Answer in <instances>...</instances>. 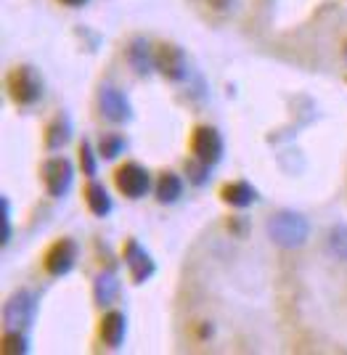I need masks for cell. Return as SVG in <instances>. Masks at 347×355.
<instances>
[{
  "instance_id": "7402d4cb",
  "label": "cell",
  "mask_w": 347,
  "mask_h": 355,
  "mask_svg": "<svg viewBox=\"0 0 347 355\" xmlns=\"http://www.w3.org/2000/svg\"><path fill=\"white\" fill-rule=\"evenodd\" d=\"M186 175H188V180L194 183V186H204L207 183V178H210V164H204L202 159H188L186 162Z\"/></svg>"
},
{
  "instance_id": "8fae6325",
  "label": "cell",
  "mask_w": 347,
  "mask_h": 355,
  "mask_svg": "<svg viewBox=\"0 0 347 355\" xmlns=\"http://www.w3.org/2000/svg\"><path fill=\"white\" fill-rule=\"evenodd\" d=\"M127 64L136 69V74L146 77L157 69V48H151V43L146 37H133L127 45Z\"/></svg>"
},
{
  "instance_id": "2e32d148",
  "label": "cell",
  "mask_w": 347,
  "mask_h": 355,
  "mask_svg": "<svg viewBox=\"0 0 347 355\" xmlns=\"http://www.w3.org/2000/svg\"><path fill=\"white\" fill-rule=\"evenodd\" d=\"M154 193H157V202L159 205H175L183 196V180L181 175L165 170L162 175L157 178V186H154Z\"/></svg>"
},
{
  "instance_id": "7a4b0ae2",
  "label": "cell",
  "mask_w": 347,
  "mask_h": 355,
  "mask_svg": "<svg viewBox=\"0 0 347 355\" xmlns=\"http://www.w3.org/2000/svg\"><path fill=\"white\" fill-rule=\"evenodd\" d=\"M6 88H8V96H11L14 104L32 106L43 98V77L35 67L21 64V67L11 69L8 80H6Z\"/></svg>"
},
{
  "instance_id": "d4e9b609",
  "label": "cell",
  "mask_w": 347,
  "mask_h": 355,
  "mask_svg": "<svg viewBox=\"0 0 347 355\" xmlns=\"http://www.w3.org/2000/svg\"><path fill=\"white\" fill-rule=\"evenodd\" d=\"M345 61H347V43H345Z\"/></svg>"
},
{
  "instance_id": "7c38bea8",
  "label": "cell",
  "mask_w": 347,
  "mask_h": 355,
  "mask_svg": "<svg viewBox=\"0 0 347 355\" xmlns=\"http://www.w3.org/2000/svg\"><path fill=\"white\" fill-rule=\"evenodd\" d=\"M125 334H127V318H125V313L120 311H109L101 318V324H98V337L104 342L106 347H112V350H120L122 342H125Z\"/></svg>"
},
{
  "instance_id": "44dd1931",
  "label": "cell",
  "mask_w": 347,
  "mask_h": 355,
  "mask_svg": "<svg viewBox=\"0 0 347 355\" xmlns=\"http://www.w3.org/2000/svg\"><path fill=\"white\" fill-rule=\"evenodd\" d=\"M80 167H82V175L85 178H96V173H98V159H96V151H93L91 141L80 144Z\"/></svg>"
},
{
  "instance_id": "e0dca14e",
  "label": "cell",
  "mask_w": 347,
  "mask_h": 355,
  "mask_svg": "<svg viewBox=\"0 0 347 355\" xmlns=\"http://www.w3.org/2000/svg\"><path fill=\"white\" fill-rule=\"evenodd\" d=\"M69 138H72V122H69L66 114H59L46 128V148L48 151H56V148L66 146Z\"/></svg>"
},
{
  "instance_id": "3957f363",
  "label": "cell",
  "mask_w": 347,
  "mask_h": 355,
  "mask_svg": "<svg viewBox=\"0 0 347 355\" xmlns=\"http://www.w3.org/2000/svg\"><path fill=\"white\" fill-rule=\"evenodd\" d=\"M35 315H37V297L32 295L30 289H21L16 292L6 308H3V324L6 329H14V331H24L35 324Z\"/></svg>"
},
{
  "instance_id": "4fadbf2b",
  "label": "cell",
  "mask_w": 347,
  "mask_h": 355,
  "mask_svg": "<svg viewBox=\"0 0 347 355\" xmlns=\"http://www.w3.org/2000/svg\"><path fill=\"white\" fill-rule=\"evenodd\" d=\"M220 199L236 209H244L257 202V189L247 180H231L220 189Z\"/></svg>"
},
{
  "instance_id": "5bb4252c",
  "label": "cell",
  "mask_w": 347,
  "mask_h": 355,
  "mask_svg": "<svg viewBox=\"0 0 347 355\" xmlns=\"http://www.w3.org/2000/svg\"><path fill=\"white\" fill-rule=\"evenodd\" d=\"M117 297H120V279H117L112 270L98 273V276H96V282H93V300H96V305L109 308Z\"/></svg>"
},
{
  "instance_id": "ac0fdd59",
  "label": "cell",
  "mask_w": 347,
  "mask_h": 355,
  "mask_svg": "<svg viewBox=\"0 0 347 355\" xmlns=\"http://www.w3.org/2000/svg\"><path fill=\"white\" fill-rule=\"evenodd\" d=\"M0 353L3 355H27L30 353V340L24 331H14V329H6L3 334V345H0Z\"/></svg>"
},
{
  "instance_id": "8992f818",
  "label": "cell",
  "mask_w": 347,
  "mask_h": 355,
  "mask_svg": "<svg viewBox=\"0 0 347 355\" xmlns=\"http://www.w3.org/2000/svg\"><path fill=\"white\" fill-rule=\"evenodd\" d=\"M223 151H226V144H223V135L217 133L210 125H199L191 133V154L202 159L204 164H215L223 159Z\"/></svg>"
},
{
  "instance_id": "9a60e30c",
  "label": "cell",
  "mask_w": 347,
  "mask_h": 355,
  "mask_svg": "<svg viewBox=\"0 0 347 355\" xmlns=\"http://www.w3.org/2000/svg\"><path fill=\"white\" fill-rule=\"evenodd\" d=\"M82 199H85V205H88V209H91L96 218H106L109 212H112V196H109V191H106L101 183H96V180H91L85 189H82Z\"/></svg>"
},
{
  "instance_id": "ba28073f",
  "label": "cell",
  "mask_w": 347,
  "mask_h": 355,
  "mask_svg": "<svg viewBox=\"0 0 347 355\" xmlns=\"http://www.w3.org/2000/svg\"><path fill=\"white\" fill-rule=\"evenodd\" d=\"M122 260L130 270V279L133 284H146L157 273V263L149 252L138 244V239H127L125 247H122Z\"/></svg>"
},
{
  "instance_id": "277c9868",
  "label": "cell",
  "mask_w": 347,
  "mask_h": 355,
  "mask_svg": "<svg viewBox=\"0 0 347 355\" xmlns=\"http://www.w3.org/2000/svg\"><path fill=\"white\" fill-rule=\"evenodd\" d=\"M40 175H43V186H46L48 196L61 199L69 193L72 183H75V167L66 157H51L40 167Z\"/></svg>"
},
{
  "instance_id": "ffe728a7",
  "label": "cell",
  "mask_w": 347,
  "mask_h": 355,
  "mask_svg": "<svg viewBox=\"0 0 347 355\" xmlns=\"http://www.w3.org/2000/svg\"><path fill=\"white\" fill-rule=\"evenodd\" d=\"M125 138L120 133H106L101 138V144H98V157H104V159H117L122 151H125Z\"/></svg>"
},
{
  "instance_id": "6da1fadb",
  "label": "cell",
  "mask_w": 347,
  "mask_h": 355,
  "mask_svg": "<svg viewBox=\"0 0 347 355\" xmlns=\"http://www.w3.org/2000/svg\"><path fill=\"white\" fill-rule=\"evenodd\" d=\"M268 236L273 239V244H278L284 250H297L310 236V223L308 218H302L300 212L281 209V212L271 215V220H268Z\"/></svg>"
},
{
  "instance_id": "cb8c5ba5",
  "label": "cell",
  "mask_w": 347,
  "mask_h": 355,
  "mask_svg": "<svg viewBox=\"0 0 347 355\" xmlns=\"http://www.w3.org/2000/svg\"><path fill=\"white\" fill-rule=\"evenodd\" d=\"M61 6H66V8H82L88 0H59Z\"/></svg>"
},
{
  "instance_id": "9c48e42d",
  "label": "cell",
  "mask_w": 347,
  "mask_h": 355,
  "mask_svg": "<svg viewBox=\"0 0 347 355\" xmlns=\"http://www.w3.org/2000/svg\"><path fill=\"white\" fill-rule=\"evenodd\" d=\"M157 69H159V74L167 77L170 83L186 80V74H188V59H186L181 45H175V43L157 45Z\"/></svg>"
},
{
  "instance_id": "d6986e66",
  "label": "cell",
  "mask_w": 347,
  "mask_h": 355,
  "mask_svg": "<svg viewBox=\"0 0 347 355\" xmlns=\"http://www.w3.org/2000/svg\"><path fill=\"white\" fill-rule=\"evenodd\" d=\"M326 244H329V252H332L334 257L347 260V225H342V223H339V225H332Z\"/></svg>"
},
{
  "instance_id": "603a6c76",
  "label": "cell",
  "mask_w": 347,
  "mask_h": 355,
  "mask_svg": "<svg viewBox=\"0 0 347 355\" xmlns=\"http://www.w3.org/2000/svg\"><path fill=\"white\" fill-rule=\"evenodd\" d=\"M0 205H3V244H8L11 241V202H8V196H3Z\"/></svg>"
},
{
  "instance_id": "30bf717a",
  "label": "cell",
  "mask_w": 347,
  "mask_h": 355,
  "mask_svg": "<svg viewBox=\"0 0 347 355\" xmlns=\"http://www.w3.org/2000/svg\"><path fill=\"white\" fill-rule=\"evenodd\" d=\"M98 109L109 122H127L133 117V109H130V101L125 98V93L112 85L101 88L98 93Z\"/></svg>"
},
{
  "instance_id": "52a82bcc",
  "label": "cell",
  "mask_w": 347,
  "mask_h": 355,
  "mask_svg": "<svg viewBox=\"0 0 347 355\" xmlns=\"http://www.w3.org/2000/svg\"><path fill=\"white\" fill-rule=\"evenodd\" d=\"M77 266V244L72 239H56L43 254V268L48 276H66Z\"/></svg>"
},
{
  "instance_id": "5b68a950",
  "label": "cell",
  "mask_w": 347,
  "mask_h": 355,
  "mask_svg": "<svg viewBox=\"0 0 347 355\" xmlns=\"http://www.w3.org/2000/svg\"><path fill=\"white\" fill-rule=\"evenodd\" d=\"M114 186L127 199H141L151 189V173L138 162H125L114 170Z\"/></svg>"
}]
</instances>
